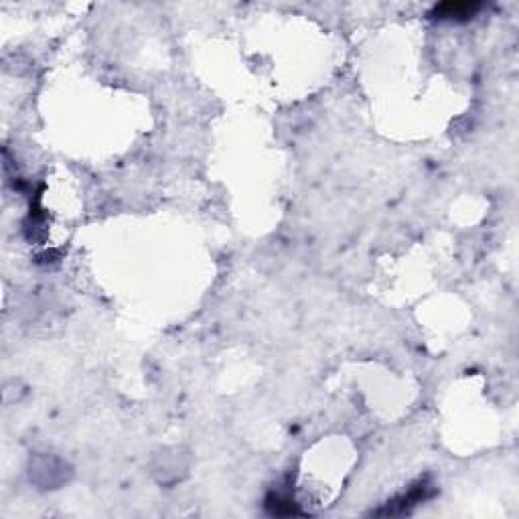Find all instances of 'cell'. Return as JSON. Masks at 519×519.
<instances>
[{"mask_svg":"<svg viewBox=\"0 0 519 519\" xmlns=\"http://www.w3.org/2000/svg\"><path fill=\"white\" fill-rule=\"evenodd\" d=\"M479 8L481 4L477 2H446L436 6L434 15H438L440 19H458V17H473Z\"/></svg>","mask_w":519,"mask_h":519,"instance_id":"cell-1","label":"cell"}]
</instances>
